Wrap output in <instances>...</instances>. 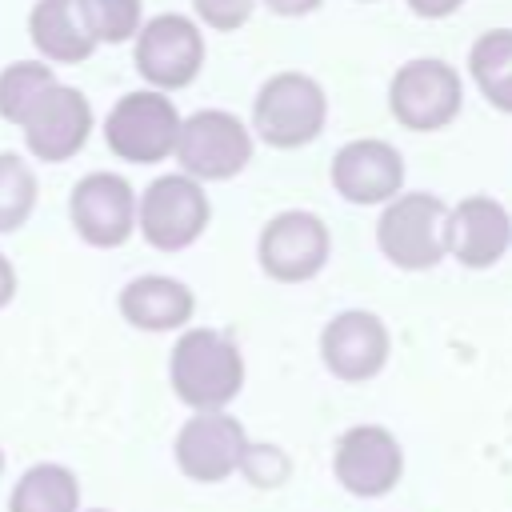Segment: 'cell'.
Masks as SVG:
<instances>
[{"instance_id":"3","label":"cell","mask_w":512,"mask_h":512,"mask_svg":"<svg viewBox=\"0 0 512 512\" xmlns=\"http://www.w3.org/2000/svg\"><path fill=\"white\" fill-rule=\"evenodd\" d=\"M212 224V200L208 188L192 176L160 172L136 192V236L164 256L188 252Z\"/></svg>"},{"instance_id":"24","label":"cell","mask_w":512,"mask_h":512,"mask_svg":"<svg viewBox=\"0 0 512 512\" xmlns=\"http://www.w3.org/2000/svg\"><path fill=\"white\" fill-rule=\"evenodd\" d=\"M256 12V0H192V20L204 32H240Z\"/></svg>"},{"instance_id":"12","label":"cell","mask_w":512,"mask_h":512,"mask_svg":"<svg viewBox=\"0 0 512 512\" xmlns=\"http://www.w3.org/2000/svg\"><path fill=\"white\" fill-rule=\"evenodd\" d=\"M332 192L356 208H380L408 184L404 152L384 136H352L328 160Z\"/></svg>"},{"instance_id":"4","label":"cell","mask_w":512,"mask_h":512,"mask_svg":"<svg viewBox=\"0 0 512 512\" xmlns=\"http://www.w3.org/2000/svg\"><path fill=\"white\" fill-rule=\"evenodd\" d=\"M444 212L448 200H440L428 188H404L388 204H380L372 240L376 252L400 268V272H432L444 264Z\"/></svg>"},{"instance_id":"11","label":"cell","mask_w":512,"mask_h":512,"mask_svg":"<svg viewBox=\"0 0 512 512\" xmlns=\"http://www.w3.org/2000/svg\"><path fill=\"white\" fill-rule=\"evenodd\" d=\"M68 224L88 248H124L136 236V188L112 168L84 172L68 192Z\"/></svg>"},{"instance_id":"23","label":"cell","mask_w":512,"mask_h":512,"mask_svg":"<svg viewBox=\"0 0 512 512\" xmlns=\"http://www.w3.org/2000/svg\"><path fill=\"white\" fill-rule=\"evenodd\" d=\"M76 8L96 48L132 44L136 28L144 24V0H76Z\"/></svg>"},{"instance_id":"13","label":"cell","mask_w":512,"mask_h":512,"mask_svg":"<svg viewBox=\"0 0 512 512\" xmlns=\"http://www.w3.org/2000/svg\"><path fill=\"white\" fill-rule=\"evenodd\" d=\"M512 252V212L488 192H468L444 212V260L488 272Z\"/></svg>"},{"instance_id":"25","label":"cell","mask_w":512,"mask_h":512,"mask_svg":"<svg viewBox=\"0 0 512 512\" xmlns=\"http://www.w3.org/2000/svg\"><path fill=\"white\" fill-rule=\"evenodd\" d=\"M240 472H244L252 484L272 488V484H280V480L288 476V456H284L276 444H252V440H248L244 460H240Z\"/></svg>"},{"instance_id":"20","label":"cell","mask_w":512,"mask_h":512,"mask_svg":"<svg viewBox=\"0 0 512 512\" xmlns=\"http://www.w3.org/2000/svg\"><path fill=\"white\" fill-rule=\"evenodd\" d=\"M8 512H80V480L68 464H28L8 496Z\"/></svg>"},{"instance_id":"29","label":"cell","mask_w":512,"mask_h":512,"mask_svg":"<svg viewBox=\"0 0 512 512\" xmlns=\"http://www.w3.org/2000/svg\"><path fill=\"white\" fill-rule=\"evenodd\" d=\"M0 476H4V448H0Z\"/></svg>"},{"instance_id":"6","label":"cell","mask_w":512,"mask_h":512,"mask_svg":"<svg viewBox=\"0 0 512 512\" xmlns=\"http://www.w3.org/2000/svg\"><path fill=\"white\" fill-rule=\"evenodd\" d=\"M208 60L204 28L188 12H156L132 36V68L144 88L156 92H184L200 80Z\"/></svg>"},{"instance_id":"21","label":"cell","mask_w":512,"mask_h":512,"mask_svg":"<svg viewBox=\"0 0 512 512\" xmlns=\"http://www.w3.org/2000/svg\"><path fill=\"white\" fill-rule=\"evenodd\" d=\"M40 204V176L24 152H0V236H16Z\"/></svg>"},{"instance_id":"18","label":"cell","mask_w":512,"mask_h":512,"mask_svg":"<svg viewBox=\"0 0 512 512\" xmlns=\"http://www.w3.org/2000/svg\"><path fill=\"white\" fill-rule=\"evenodd\" d=\"M28 40L36 48V60L52 68L84 64L96 52V40L88 36L76 0H32L28 8Z\"/></svg>"},{"instance_id":"19","label":"cell","mask_w":512,"mask_h":512,"mask_svg":"<svg viewBox=\"0 0 512 512\" xmlns=\"http://www.w3.org/2000/svg\"><path fill=\"white\" fill-rule=\"evenodd\" d=\"M468 80L488 108L512 116V28H488L468 44Z\"/></svg>"},{"instance_id":"9","label":"cell","mask_w":512,"mask_h":512,"mask_svg":"<svg viewBox=\"0 0 512 512\" xmlns=\"http://www.w3.org/2000/svg\"><path fill=\"white\" fill-rule=\"evenodd\" d=\"M332 232L312 208H280L256 232V264L272 284H308L328 268Z\"/></svg>"},{"instance_id":"27","label":"cell","mask_w":512,"mask_h":512,"mask_svg":"<svg viewBox=\"0 0 512 512\" xmlns=\"http://www.w3.org/2000/svg\"><path fill=\"white\" fill-rule=\"evenodd\" d=\"M256 4H264L272 16H284V20H304L324 8V0H256Z\"/></svg>"},{"instance_id":"31","label":"cell","mask_w":512,"mask_h":512,"mask_svg":"<svg viewBox=\"0 0 512 512\" xmlns=\"http://www.w3.org/2000/svg\"><path fill=\"white\" fill-rule=\"evenodd\" d=\"M88 512H108V508H88Z\"/></svg>"},{"instance_id":"22","label":"cell","mask_w":512,"mask_h":512,"mask_svg":"<svg viewBox=\"0 0 512 512\" xmlns=\"http://www.w3.org/2000/svg\"><path fill=\"white\" fill-rule=\"evenodd\" d=\"M52 80H60L56 68L44 64V60H36V56L4 64V68H0V120L16 128V124L24 120V112L32 108V100H36Z\"/></svg>"},{"instance_id":"5","label":"cell","mask_w":512,"mask_h":512,"mask_svg":"<svg viewBox=\"0 0 512 512\" xmlns=\"http://www.w3.org/2000/svg\"><path fill=\"white\" fill-rule=\"evenodd\" d=\"M256 156V136L244 116L228 108H196L180 120V136L172 148V160L184 176L208 184L236 180Z\"/></svg>"},{"instance_id":"8","label":"cell","mask_w":512,"mask_h":512,"mask_svg":"<svg viewBox=\"0 0 512 512\" xmlns=\"http://www.w3.org/2000/svg\"><path fill=\"white\" fill-rule=\"evenodd\" d=\"M388 112L408 132H444L464 112V76L440 56L404 60L388 80Z\"/></svg>"},{"instance_id":"1","label":"cell","mask_w":512,"mask_h":512,"mask_svg":"<svg viewBox=\"0 0 512 512\" xmlns=\"http://www.w3.org/2000/svg\"><path fill=\"white\" fill-rule=\"evenodd\" d=\"M244 376V352L228 332L204 324H188L176 332V344L168 352V384L192 412L228 408L240 396Z\"/></svg>"},{"instance_id":"16","label":"cell","mask_w":512,"mask_h":512,"mask_svg":"<svg viewBox=\"0 0 512 512\" xmlns=\"http://www.w3.org/2000/svg\"><path fill=\"white\" fill-rule=\"evenodd\" d=\"M332 472L344 492L372 500L400 484L404 476V448L384 424H356L336 440Z\"/></svg>"},{"instance_id":"2","label":"cell","mask_w":512,"mask_h":512,"mask_svg":"<svg viewBox=\"0 0 512 512\" xmlns=\"http://www.w3.org/2000/svg\"><path fill=\"white\" fill-rule=\"evenodd\" d=\"M248 128L260 144H268L276 152H300V148L316 144L328 128V92H324V84L312 72H300V68L272 72L252 96Z\"/></svg>"},{"instance_id":"15","label":"cell","mask_w":512,"mask_h":512,"mask_svg":"<svg viewBox=\"0 0 512 512\" xmlns=\"http://www.w3.org/2000/svg\"><path fill=\"white\" fill-rule=\"evenodd\" d=\"M244 448H248V432L236 416H228V408L192 412L180 424L176 444H172L180 472L188 480H200V484H220L232 472H240Z\"/></svg>"},{"instance_id":"14","label":"cell","mask_w":512,"mask_h":512,"mask_svg":"<svg viewBox=\"0 0 512 512\" xmlns=\"http://www.w3.org/2000/svg\"><path fill=\"white\" fill-rule=\"evenodd\" d=\"M392 332L372 308H344L320 328V360L344 384H364L384 372Z\"/></svg>"},{"instance_id":"10","label":"cell","mask_w":512,"mask_h":512,"mask_svg":"<svg viewBox=\"0 0 512 512\" xmlns=\"http://www.w3.org/2000/svg\"><path fill=\"white\" fill-rule=\"evenodd\" d=\"M16 128L24 136V156L28 160L68 164L88 148L92 128H96V112H92V100L76 84L52 80L32 100V108L24 112V120Z\"/></svg>"},{"instance_id":"7","label":"cell","mask_w":512,"mask_h":512,"mask_svg":"<svg viewBox=\"0 0 512 512\" xmlns=\"http://www.w3.org/2000/svg\"><path fill=\"white\" fill-rule=\"evenodd\" d=\"M180 120L184 112L176 108V100L168 92L156 88H132L124 96L112 100V108L100 120V136L104 148L136 168L172 160L176 136H180Z\"/></svg>"},{"instance_id":"17","label":"cell","mask_w":512,"mask_h":512,"mask_svg":"<svg viewBox=\"0 0 512 512\" xmlns=\"http://www.w3.org/2000/svg\"><path fill=\"white\" fill-rule=\"evenodd\" d=\"M116 312L136 332H180L196 316V292L168 272H140L116 292Z\"/></svg>"},{"instance_id":"26","label":"cell","mask_w":512,"mask_h":512,"mask_svg":"<svg viewBox=\"0 0 512 512\" xmlns=\"http://www.w3.org/2000/svg\"><path fill=\"white\" fill-rule=\"evenodd\" d=\"M404 4L420 20H448V16H456L464 8V0H404Z\"/></svg>"},{"instance_id":"28","label":"cell","mask_w":512,"mask_h":512,"mask_svg":"<svg viewBox=\"0 0 512 512\" xmlns=\"http://www.w3.org/2000/svg\"><path fill=\"white\" fill-rule=\"evenodd\" d=\"M16 292H20V272H16V264L8 260V252H0V312L16 300Z\"/></svg>"},{"instance_id":"30","label":"cell","mask_w":512,"mask_h":512,"mask_svg":"<svg viewBox=\"0 0 512 512\" xmlns=\"http://www.w3.org/2000/svg\"><path fill=\"white\" fill-rule=\"evenodd\" d=\"M356 4H376V0H356Z\"/></svg>"}]
</instances>
